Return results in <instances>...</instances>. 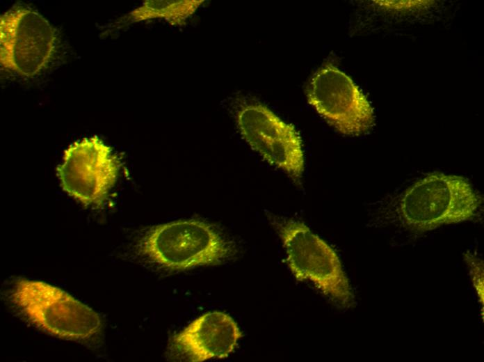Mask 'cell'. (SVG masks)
<instances>
[{
  "mask_svg": "<svg viewBox=\"0 0 484 362\" xmlns=\"http://www.w3.org/2000/svg\"><path fill=\"white\" fill-rule=\"evenodd\" d=\"M286 253L293 276L313 284L335 305L349 308L354 294L335 251L304 223L291 218L268 215Z\"/></svg>",
  "mask_w": 484,
  "mask_h": 362,
  "instance_id": "3957f363",
  "label": "cell"
},
{
  "mask_svg": "<svg viewBox=\"0 0 484 362\" xmlns=\"http://www.w3.org/2000/svg\"><path fill=\"white\" fill-rule=\"evenodd\" d=\"M308 102L339 133L359 136L375 125L373 109L366 96L346 74L331 63L314 74L306 91Z\"/></svg>",
  "mask_w": 484,
  "mask_h": 362,
  "instance_id": "52a82bcc",
  "label": "cell"
},
{
  "mask_svg": "<svg viewBox=\"0 0 484 362\" xmlns=\"http://www.w3.org/2000/svg\"><path fill=\"white\" fill-rule=\"evenodd\" d=\"M140 255L171 271L220 265L235 254L234 244L211 224L179 220L150 228L138 244Z\"/></svg>",
  "mask_w": 484,
  "mask_h": 362,
  "instance_id": "277c9868",
  "label": "cell"
},
{
  "mask_svg": "<svg viewBox=\"0 0 484 362\" xmlns=\"http://www.w3.org/2000/svg\"><path fill=\"white\" fill-rule=\"evenodd\" d=\"M481 205V196L468 180L435 172L403 194L396 211L404 228L424 233L442 226L475 220Z\"/></svg>",
  "mask_w": 484,
  "mask_h": 362,
  "instance_id": "6da1fadb",
  "label": "cell"
},
{
  "mask_svg": "<svg viewBox=\"0 0 484 362\" xmlns=\"http://www.w3.org/2000/svg\"><path fill=\"white\" fill-rule=\"evenodd\" d=\"M465 261L469 267L470 276L480 304L483 308V263L471 254H465Z\"/></svg>",
  "mask_w": 484,
  "mask_h": 362,
  "instance_id": "8fae6325",
  "label": "cell"
},
{
  "mask_svg": "<svg viewBox=\"0 0 484 362\" xmlns=\"http://www.w3.org/2000/svg\"><path fill=\"white\" fill-rule=\"evenodd\" d=\"M243 336L229 315L211 311L195 319L174 336L172 341L190 361L202 362L228 357Z\"/></svg>",
  "mask_w": 484,
  "mask_h": 362,
  "instance_id": "9c48e42d",
  "label": "cell"
},
{
  "mask_svg": "<svg viewBox=\"0 0 484 362\" xmlns=\"http://www.w3.org/2000/svg\"><path fill=\"white\" fill-rule=\"evenodd\" d=\"M8 299L31 324L54 337L86 343L102 333V320L96 311L49 283L18 278Z\"/></svg>",
  "mask_w": 484,
  "mask_h": 362,
  "instance_id": "7a4b0ae2",
  "label": "cell"
},
{
  "mask_svg": "<svg viewBox=\"0 0 484 362\" xmlns=\"http://www.w3.org/2000/svg\"><path fill=\"white\" fill-rule=\"evenodd\" d=\"M238 129L248 145L264 160L300 181L305 157L295 127L259 102L241 104L235 115Z\"/></svg>",
  "mask_w": 484,
  "mask_h": 362,
  "instance_id": "ba28073f",
  "label": "cell"
},
{
  "mask_svg": "<svg viewBox=\"0 0 484 362\" xmlns=\"http://www.w3.org/2000/svg\"><path fill=\"white\" fill-rule=\"evenodd\" d=\"M120 160L112 148L95 136L70 145L57 168L63 189L86 207L107 200L118 177Z\"/></svg>",
  "mask_w": 484,
  "mask_h": 362,
  "instance_id": "8992f818",
  "label": "cell"
},
{
  "mask_svg": "<svg viewBox=\"0 0 484 362\" xmlns=\"http://www.w3.org/2000/svg\"><path fill=\"white\" fill-rule=\"evenodd\" d=\"M204 0H147L111 24L119 29L131 24L162 19L172 26H182L204 3Z\"/></svg>",
  "mask_w": 484,
  "mask_h": 362,
  "instance_id": "30bf717a",
  "label": "cell"
},
{
  "mask_svg": "<svg viewBox=\"0 0 484 362\" xmlns=\"http://www.w3.org/2000/svg\"><path fill=\"white\" fill-rule=\"evenodd\" d=\"M58 45L56 29L39 12L17 3L0 17V63L15 75L33 78L47 68Z\"/></svg>",
  "mask_w": 484,
  "mask_h": 362,
  "instance_id": "5b68a950",
  "label": "cell"
}]
</instances>
